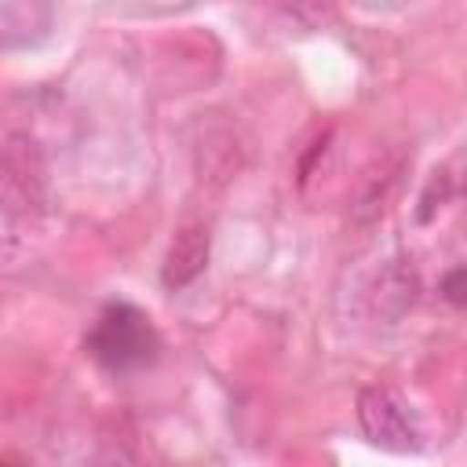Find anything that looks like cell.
I'll list each match as a JSON object with an SVG mask.
<instances>
[{
	"instance_id": "6da1fadb",
	"label": "cell",
	"mask_w": 467,
	"mask_h": 467,
	"mask_svg": "<svg viewBox=\"0 0 467 467\" xmlns=\"http://www.w3.org/2000/svg\"><path fill=\"white\" fill-rule=\"evenodd\" d=\"M157 347L161 343L150 317L131 303H109L84 339V350L91 354V361L109 376H128L153 365Z\"/></svg>"
},
{
	"instance_id": "7a4b0ae2",
	"label": "cell",
	"mask_w": 467,
	"mask_h": 467,
	"mask_svg": "<svg viewBox=\"0 0 467 467\" xmlns=\"http://www.w3.org/2000/svg\"><path fill=\"white\" fill-rule=\"evenodd\" d=\"M358 423L365 438L383 452H416L423 438L412 409L387 387H365L358 394Z\"/></svg>"
},
{
	"instance_id": "3957f363",
	"label": "cell",
	"mask_w": 467,
	"mask_h": 467,
	"mask_svg": "<svg viewBox=\"0 0 467 467\" xmlns=\"http://www.w3.org/2000/svg\"><path fill=\"white\" fill-rule=\"evenodd\" d=\"M51 22H55L51 4H36V0L0 4V44H11V47L36 44L51 33Z\"/></svg>"
},
{
	"instance_id": "5b68a950",
	"label": "cell",
	"mask_w": 467,
	"mask_h": 467,
	"mask_svg": "<svg viewBox=\"0 0 467 467\" xmlns=\"http://www.w3.org/2000/svg\"><path fill=\"white\" fill-rule=\"evenodd\" d=\"M441 296L452 303V306H463V266H452L449 274H445V281H441Z\"/></svg>"
},
{
	"instance_id": "277c9868",
	"label": "cell",
	"mask_w": 467,
	"mask_h": 467,
	"mask_svg": "<svg viewBox=\"0 0 467 467\" xmlns=\"http://www.w3.org/2000/svg\"><path fill=\"white\" fill-rule=\"evenodd\" d=\"M208 230L204 226H190L182 230L171 248H168V259H164V270H161V281L164 288H182L190 285L204 266H208Z\"/></svg>"
}]
</instances>
